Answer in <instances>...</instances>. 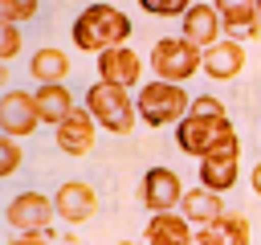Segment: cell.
Instances as JSON below:
<instances>
[{"label":"cell","instance_id":"cell-9","mask_svg":"<svg viewBox=\"0 0 261 245\" xmlns=\"http://www.w3.org/2000/svg\"><path fill=\"white\" fill-rule=\"evenodd\" d=\"M37 122H41V114H37L33 94H24V90H8V94L0 98V127H4V135L24 139V135L37 131Z\"/></svg>","mask_w":261,"mask_h":245},{"label":"cell","instance_id":"cell-24","mask_svg":"<svg viewBox=\"0 0 261 245\" xmlns=\"http://www.w3.org/2000/svg\"><path fill=\"white\" fill-rule=\"evenodd\" d=\"M16 53H20V29L4 20V29H0V61H12Z\"/></svg>","mask_w":261,"mask_h":245},{"label":"cell","instance_id":"cell-19","mask_svg":"<svg viewBox=\"0 0 261 245\" xmlns=\"http://www.w3.org/2000/svg\"><path fill=\"white\" fill-rule=\"evenodd\" d=\"M179 212H184L196 229H208V225H216V220L224 216V204H220L216 192H208V188H192V192H184Z\"/></svg>","mask_w":261,"mask_h":245},{"label":"cell","instance_id":"cell-17","mask_svg":"<svg viewBox=\"0 0 261 245\" xmlns=\"http://www.w3.org/2000/svg\"><path fill=\"white\" fill-rule=\"evenodd\" d=\"M192 245H249V220L241 212H224L216 225L196 229Z\"/></svg>","mask_w":261,"mask_h":245},{"label":"cell","instance_id":"cell-14","mask_svg":"<svg viewBox=\"0 0 261 245\" xmlns=\"http://www.w3.org/2000/svg\"><path fill=\"white\" fill-rule=\"evenodd\" d=\"M216 12H220V24L228 33V41H245V37H261V24H257V4L249 0H212Z\"/></svg>","mask_w":261,"mask_h":245},{"label":"cell","instance_id":"cell-4","mask_svg":"<svg viewBox=\"0 0 261 245\" xmlns=\"http://www.w3.org/2000/svg\"><path fill=\"white\" fill-rule=\"evenodd\" d=\"M86 110L98 118V127H106L110 135H130L135 122H139V106L130 98V90L122 86H106V82H94L86 90Z\"/></svg>","mask_w":261,"mask_h":245},{"label":"cell","instance_id":"cell-11","mask_svg":"<svg viewBox=\"0 0 261 245\" xmlns=\"http://www.w3.org/2000/svg\"><path fill=\"white\" fill-rule=\"evenodd\" d=\"M179 37L184 41H192L196 49H212L216 41H224L220 33H224V24H220V12H216V4H192L188 8V16L179 20Z\"/></svg>","mask_w":261,"mask_h":245},{"label":"cell","instance_id":"cell-2","mask_svg":"<svg viewBox=\"0 0 261 245\" xmlns=\"http://www.w3.org/2000/svg\"><path fill=\"white\" fill-rule=\"evenodd\" d=\"M175 143H179V151H188L196 159H208L220 151H241V139H237L228 114H220V118L216 114H188L175 127Z\"/></svg>","mask_w":261,"mask_h":245},{"label":"cell","instance_id":"cell-7","mask_svg":"<svg viewBox=\"0 0 261 245\" xmlns=\"http://www.w3.org/2000/svg\"><path fill=\"white\" fill-rule=\"evenodd\" d=\"M57 216V204L45 196V192H16L4 208V220L16 229V233H45L49 237V225Z\"/></svg>","mask_w":261,"mask_h":245},{"label":"cell","instance_id":"cell-10","mask_svg":"<svg viewBox=\"0 0 261 245\" xmlns=\"http://www.w3.org/2000/svg\"><path fill=\"white\" fill-rule=\"evenodd\" d=\"M139 74H143V61H139V53H135L130 45H118V49L98 53V82L130 90V86L139 82Z\"/></svg>","mask_w":261,"mask_h":245},{"label":"cell","instance_id":"cell-22","mask_svg":"<svg viewBox=\"0 0 261 245\" xmlns=\"http://www.w3.org/2000/svg\"><path fill=\"white\" fill-rule=\"evenodd\" d=\"M139 8L143 12H151V16H188V8H192V0H139Z\"/></svg>","mask_w":261,"mask_h":245},{"label":"cell","instance_id":"cell-12","mask_svg":"<svg viewBox=\"0 0 261 245\" xmlns=\"http://www.w3.org/2000/svg\"><path fill=\"white\" fill-rule=\"evenodd\" d=\"M94 135H98V118H94L86 106H77V110L57 127V147H61L65 155H86V151L94 147Z\"/></svg>","mask_w":261,"mask_h":245},{"label":"cell","instance_id":"cell-8","mask_svg":"<svg viewBox=\"0 0 261 245\" xmlns=\"http://www.w3.org/2000/svg\"><path fill=\"white\" fill-rule=\"evenodd\" d=\"M53 204H57V216H61L65 225H86V220L98 212V192H94L86 180H65V184L57 188Z\"/></svg>","mask_w":261,"mask_h":245},{"label":"cell","instance_id":"cell-23","mask_svg":"<svg viewBox=\"0 0 261 245\" xmlns=\"http://www.w3.org/2000/svg\"><path fill=\"white\" fill-rule=\"evenodd\" d=\"M16 167H20V143L12 135H4L0 139V176H12Z\"/></svg>","mask_w":261,"mask_h":245},{"label":"cell","instance_id":"cell-29","mask_svg":"<svg viewBox=\"0 0 261 245\" xmlns=\"http://www.w3.org/2000/svg\"><path fill=\"white\" fill-rule=\"evenodd\" d=\"M257 24H261V4H257Z\"/></svg>","mask_w":261,"mask_h":245},{"label":"cell","instance_id":"cell-21","mask_svg":"<svg viewBox=\"0 0 261 245\" xmlns=\"http://www.w3.org/2000/svg\"><path fill=\"white\" fill-rule=\"evenodd\" d=\"M41 8V0H0V16L8 24H20V20H33Z\"/></svg>","mask_w":261,"mask_h":245},{"label":"cell","instance_id":"cell-27","mask_svg":"<svg viewBox=\"0 0 261 245\" xmlns=\"http://www.w3.org/2000/svg\"><path fill=\"white\" fill-rule=\"evenodd\" d=\"M249 184H253V192L261 196V159H257V167H253V176H249Z\"/></svg>","mask_w":261,"mask_h":245},{"label":"cell","instance_id":"cell-16","mask_svg":"<svg viewBox=\"0 0 261 245\" xmlns=\"http://www.w3.org/2000/svg\"><path fill=\"white\" fill-rule=\"evenodd\" d=\"M237 155H241V151H220V155L200 159V188H208V192H216V196L228 192V188L237 184V176H241Z\"/></svg>","mask_w":261,"mask_h":245},{"label":"cell","instance_id":"cell-28","mask_svg":"<svg viewBox=\"0 0 261 245\" xmlns=\"http://www.w3.org/2000/svg\"><path fill=\"white\" fill-rule=\"evenodd\" d=\"M118 245H147V241H118Z\"/></svg>","mask_w":261,"mask_h":245},{"label":"cell","instance_id":"cell-30","mask_svg":"<svg viewBox=\"0 0 261 245\" xmlns=\"http://www.w3.org/2000/svg\"><path fill=\"white\" fill-rule=\"evenodd\" d=\"M61 245H77V241H61Z\"/></svg>","mask_w":261,"mask_h":245},{"label":"cell","instance_id":"cell-31","mask_svg":"<svg viewBox=\"0 0 261 245\" xmlns=\"http://www.w3.org/2000/svg\"><path fill=\"white\" fill-rule=\"evenodd\" d=\"M249 4H261V0H249Z\"/></svg>","mask_w":261,"mask_h":245},{"label":"cell","instance_id":"cell-15","mask_svg":"<svg viewBox=\"0 0 261 245\" xmlns=\"http://www.w3.org/2000/svg\"><path fill=\"white\" fill-rule=\"evenodd\" d=\"M245 69V45L241 41H216L212 49H204V74L216 78V82H228Z\"/></svg>","mask_w":261,"mask_h":245},{"label":"cell","instance_id":"cell-20","mask_svg":"<svg viewBox=\"0 0 261 245\" xmlns=\"http://www.w3.org/2000/svg\"><path fill=\"white\" fill-rule=\"evenodd\" d=\"M29 74L37 86H65V74H69V57L61 49H37L33 61H29Z\"/></svg>","mask_w":261,"mask_h":245},{"label":"cell","instance_id":"cell-25","mask_svg":"<svg viewBox=\"0 0 261 245\" xmlns=\"http://www.w3.org/2000/svg\"><path fill=\"white\" fill-rule=\"evenodd\" d=\"M188 114H216V118H220V114H228V110L220 106V98H212V94H196Z\"/></svg>","mask_w":261,"mask_h":245},{"label":"cell","instance_id":"cell-26","mask_svg":"<svg viewBox=\"0 0 261 245\" xmlns=\"http://www.w3.org/2000/svg\"><path fill=\"white\" fill-rule=\"evenodd\" d=\"M8 245H49V237L45 233H16Z\"/></svg>","mask_w":261,"mask_h":245},{"label":"cell","instance_id":"cell-3","mask_svg":"<svg viewBox=\"0 0 261 245\" xmlns=\"http://www.w3.org/2000/svg\"><path fill=\"white\" fill-rule=\"evenodd\" d=\"M135 106H139V118L147 127H179L188 118V110H192V94L184 86H175V82L155 78L135 94Z\"/></svg>","mask_w":261,"mask_h":245},{"label":"cell","instance_id":"cell-13","mask_svg":"<svg viewBox=\"0 0 261 245\" xmlns=\"http://www.w3.org/2000/svg\"><path fill=\"white\" fill-rule=\"evenodd\" d=\"M192 237H196V225L184 212H155L143 233L147 245H192Z\"/></svg>","mask_w":261,"mask_h":245},{"label":"cell","instance_id":"cell-18","mask_svg":"<svg viewBox=\"0 0 261 245\" xmlns=\"http://www.w3.org/2000/svg\"><path fill=\"white\" fill-rule=\"evenodd\" d=\"M33 102H37V114H41V122H49V127H61L77 106H73V94L65 90V86H37L33 90Z\"/></svg>","mask_w":261,"mask_h":245},{"label":"cell","instance_id":"cell-6","mask_svg":"<svg viewBox=\"0 0 261 245\" xmlns=\"http://www.w3.org/2000/svg\"><path fill=\"white\" fill-rule=\"evenodd\" d=\"M139 200L147 204V212H179L184 204V180L175 167H147L143 172V184H139Z\"/></svg>","mask_w":261,"mask_h":245},{"label":"cell","instance_id":"cell-1","mask_svg":"<svg viewBox=\"0 0 261 245\" xmlns=\"http://www.w3.org/2000/svg\"><path fill=\"white\" fill-rule=\"evenodd\" d=\"M69 33H73V45H77V49H86V53H106V49L126 45V37H130V16H126L122 8L98 0V4H90V8H82V12L73 16V29H69Z\"/></svg>","mask_w":261,"mask_h":245},{"label":"cell","instance_id":"cell-5","mask_svg":"<svg viewBox=\"0 0 261 245\" xmlns=\"http://www.w3.org/2000/svg\"><path fill=\"white\" fill-rule=\"evenodd\" d=\"M151 65H155V78L184 86L196 69H204V49H196V45L184 41V37H163V41H155V49H151Z\"/></svg>","mask_w":261,"mask_h":245}]
</instances>
